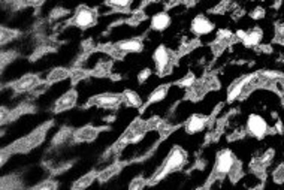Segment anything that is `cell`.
Listing matches in <instances>:
<instances>
[{"mask_svg": "<svg viewBox=\"0 0 284 190\" xmlns=\"http://www.w3.org/2000/svg\"><path fill=\"white\" fill-rule=\"evenodd\" d=\"M236 159H235V154L230 151V150H222L217 157H216V165H214V177H225L229 175L232 172V169L235 168L236 165Z\"/></svg>", "mask_w": 284, "mask_h": 190, "instance_id": "3957f363", "label": "cell"}, {"mask_svg": "<svg viewBox=\"0 0 284 190\" xmlns=\"http://www.w3.org/2000/svg\"><path fill=\"white\" fill-rule=\"evenodd\" d=\"M121 96H123V102H124L126 105L132 107V108H139V107L142 105L141 96H139L136 91H133V90H126V91H123Z\"/></svg>", "mask_w": 284, "mask_h": 190, "instance_id": "d6986e66", "label": "cell"}, {"mask_svg": "<svg viewBox=\"0 0 284 190\" xmlns=\"http://www.w3.org/2000/svg\"><path fill=\"white\" fill-rule=\"evenodd\" d=\"M121 102H123V96L114 94V93H102V94L94 96L90 101L91 105H96V107L104 108V110H115Z\"/></svg>", "mask_w": 284, "mask_h": 190, "instance_id": "52a82bcc", "label": "cell"}, {"mask_svg": "<svg viewBox=\"0 0 284 190\" xmlns=\"http://www.w3.org/2000/svg\"><path fill=\"white\" fill-rule=\"evenodd\" d=\"M101 129L94 126H84L73 132V139L78 142H91L98 138Z\"/></svg>", "mask_w": 284, "mask_h": 190, "instance_id": "9a60e30c", "label": "cell"}, {"mask_svg": "<svg viewBox=\"0 0 284 190\" xmlns=\"http://www.w3.org/2000/svg\"><path fill=\"white\" fill-rule=\"evenodd\" d=\"M217 39L219 41H222V42H225V44H230L232 42V39H233V33L230 32V30H219V35H217Z\"/></svg>", "mask_w": 284, "mask_h": 190, "instance_id": "484cf974", "label": "cell"}, {"mask_svg": "<svg viewBox=\"0 0 284 190\" xmlns=\"http://www.w3.org/2000/svg\"><path fill=\"white\" fill-rule=\"evenodd\" d=\"M96 20H98V14L94 9L88 6H79L72 18V24L79 29H88L96 23Z\"/></svg>", "mask_w": 284, "mask_h": 190, "instance_id": "277c9868", "label": "cell"}, {"mask_svg": "<svg viewBox=\"0 0 284 190\" xmlns=\"http://www.w3.org/2000/svg\"><path fill=\"white\" fill-rule=\"evenodd\" d=\"M185 162H187V153L181 147H173L169 151V154L166 156L163 165L154 174L153 181H159V180L165 178L166 175H169L172 172L181 169L185 165Z\"/></svg>", "mask_w": 284, "mask_h": 190, "instance_id": "6da1fadb", "label": "cell"}, {"mask_svg": "<svg viewBox=\"0 0 284 190\" xmlns=\"http://www.w3.org/2000/svg\"><path fill=\"white\" fill-rule=\"evenodd\" d=\"M265 9L263 8H260V6H257V8H254L253 11H251V14H250V17L253 18V20H262V18H265Z\"/></svg>", "mask_w": 284, "mask_h": 190, "instance_id": "d6a6232c", "label": "cell"}, {"mask_svg": "<svg viewBox=\"0 0 284 190\" xmlns=\"http://www.w3.org/2000/svg\"><path fill=\"white\" fill-rule=\"evenodd\" d=\"M247 132L251 136H254L257 139H262L271 132V129H269V125L266 123V120L262 116L251 114V116H248V120H247Z\"/></svg>", "mask_w": 284, "mask_h": 190, "instance_id": "5b68a950", "label": "cell"}, {"mask_svg": "<svg viewBox=\"0 0 284 190\" xmlns=\"http://www.w3.org/2000/svg\"><path fill=\"white\" fill-rule=\"evenodd\" d=\"M170 15L165 11H160L157 14L153 15L151 18V29L156 30V32H165L168 27L170 26Z\"/></svg>", "mask_w": 284, "mask_h": 190, "instance_id": "2e32d148", "label": "cell"}, {"mask_svg": "<svg viewBox=\"0 0 284 190\" xmlns=\"http://www.w3.org/2000/svg\"><path fill=\"white\" fill-rule=\"evenodd\" d=\"M70 136H73V133H70L69 130H61L56 138H54V144H61V142H66Z\"/></svg>", "mask_w": 284, "mask_h": 190, "instance_id": "4316f807", "label": "cell"}, {"mask_svg": "<svg viewBox=\"0 0 284 190\" xmlns=\"http://www.w3.org/2000/svg\"><path fill=\"white\" fill-rule=\"evenodd\" d=\"M18 36V33L12 29H8V27H2V45H5L6 42L15 39Z\"/></svg>", "mask_w": 284, "mask_h": 190, "instance_id": "603a6c76", "label": "cell"}, {"mask_svg": "<svg viewBox=\"0 0 284 190\" xmlns=\"http://www.w3.org/2000/svg\"><path fill=\"white\" fill-rule=\"evenodd\" d=\"M153 75V72H151V69L150 67H145V69H142L139 73H138V81H139V84H144L145 81H148V78Z\"/></svg>", "mask_w": 284, "mask_h": 190, "instance_id": "f1b7e54d", "label": "cell"}, {"mask_svg": "<svg viewBox=\"0 0 284 190\" xmlns=\"http://www.w3.org/2000/svg\"><path fill=\"white\" fill-rule=\"evenodd\" d=\"M274 156H275V151L272 148L266 150L263 154H260L259 157H254L253 162H251V169L260 177V174L263 175L265 174V169L271 165V162L274 160Z\"/></svg>", "mask_w": 284, "mask_h": 190, "instance_id": "30bf717a", "label": "cell"}, {"mask_svg": "<svg viewBox=\"0 0 284 190\" xmlns=\"http://www.w3.org/2000/svg\"><path fill=\"white\" fill-rule=\"evenodd\" d=\"M192 32L198 36H205V35H210L213 30H214V24L204 15H198L193 18L192 21V26H190Z\"/></svg>", "mask_w": 284, "mask_h": 190, "instance_id": "7c38bea8", "label": "cell"}, {"mask_svg": "<svg viewBox=\"0 0 284 190\" xmlns=\"http://www.w3.org/2000/svg\"><path fill=\"white\" fill-rule=\"evenodd\" d=\"M63 15H67V11L63 9V8H57V9H54V11L51 12V20L60 18V17H63Z\"/></svg>", "mask_w": 284, "mask_h": 190, "instance_id": "836d02e7", "label": "cell"}, {"mask_svg": "<svg viewBox=\"0 0 284 190\" xmlns=\"http://www.w3.org/2000/svg\"><path fill=\"white\" fill-rule=\"evenodd\" d=\"M39 85H41L39 76H38V75H32V73L21 76L20 79H17V81L12 84L14 90L18 91V93H26V91L35 90V88L39 87Z\"/></svg>", "mask_w": 284, "mask_h": 190, "instance_id": "ba28073f", "label": "cell"}, {"mask_svg": "<svg viewBox=\"0 0 284 190\" xmlns=\"http://www.w3.org/2000/svg\"><path fill=\"white\" fill-rule=\"evenodd\" d=\"M107 3L114 9H127L133 3V0H108Z\"/></svg>", "mask_w": 284, "mask_h": 190, "instance_id": "cb8c5ba5", "label": "cell"}, {"mask_svg": "<svg viewBox=\"0 0 284 190\" xmlns=\"http://www.w3.org/2000/svg\"><path fill=\"white\" fill-rule=\"evenodd\" d=\"M236 38L239 41H242V44L245 47H257L263 39V32L257 27H254L248 32L239 30V32H236Z\"/></svg>", "mask_w": 284, "mask_h": 190, "instance_id": "9c48e42d", "label": "cell"}, {"mask_svg": "<svg viewBox=\"0 0 284 190\" xmlns=\"http://www.w3.org/2000/svg\"><path fill=\"white\" fill-rule=\"evenodd\" d=\"M207 125H208V117H205L202 114H193L185 122V132L190 135H195V133L202 132L207 127Z\"/></svg>", "mask_w": 284, "mask_h": 190, "instance_id": "5bb4252c", "label": "cell"}, {"mask_svg": "<svg viewBox=\"0 0 284 190\" xmlns=\"http://www.w3.org/2000/svg\"><path fill=\"white\" fill-rule=\"evenodd\" d=\"M153 59H154V63L156 67L159 70V73H168L170 70V64H172V54L170 51L165 47V45H159L153 54Z\"/></svg>", "mask_w": 284, "mask_h": 190, "instance_id": "8992f818", "label": "cell"}, {"mask_svg": "<svg viewBox=\"0 0 284 190\" xmlns=\"http://www.w3.org/2000/svg\"><path fill=\"white\" fill-rule=\"evenodd\" d=\"M78 101V93L75 90H67L66 93H63L54 104V113H63L67 111L70 108H73L76 105Z\"/></svg>", "mask_w": 284, "mask_h": 190, "instance_id": "8fae6325", "label": "cell"}, {"mask_svg": "<svg viewBox=\"0 0 284 190\" xmlns=\"http://www.w3.org/2000/svg\"><path fill=\"white\" fill-rule=\"evenodd\" d=\"M47 129L48 126H41L38 127L36 130H33L30 135L24 136L23 139H18L17 142H14L11 147H9V153H26V151H30L32 148L41 145L45 139V135H47Z\"/></svg>", "mask_w": 284, "mask_h": 190, "instance_id": "7a4b0ae2", "label": "cell"}, {"mask_svg": "<svg viewBox=\"0 0 284 190\" xmlns=\"http://www.w3.org/2000/svg\"><path fill=\"white\" fill-rule=\"evenodd\" d=\"M120 169H121V165H120V163H114V165L107 166L104 171H101V172L98 174V181L105 183V181L111 180L113 177H115V175L120 172Z\"/></svg>", "mask_w": 284, "mask_h": 190, "instance_id": "ffe728a7", "label": "cell"}, {"mask_svg": "<svg viewBox=\"0 0 284 190\" xmlns=\"http://www.w3.org/2000/svg\"><path fill=\"white\" fill-rule=\"evenodd\" d=\"M85 76H87V70H84V69L70 70V78L73 79V82H76V81H79V79H82V78H85Z\"/></svg>", "mask_w": 284, "mask_h": 190, "instance_id": "83f0119b", "label": "cell"}, {"mask_svg": "<svg viewBox=\"0 0 284 190\" xmlns=\"http://www.w3.org/2000/svg\"><path fill=\"white\" fill-rule=\"evenodd\" d=\"M272 180H274L275 183H278V184L284 183V163H280V165L274 169V172H272Z\"/></svg>", "mask_w": 284, "mask_h": 190, "instance_id": "d4e9b609", "label": "cell"}, {"mask_svg": "<svg viewBox=\"0 0 284 190\" xmlns=\"http://www.w3.org/2000/svg\"><path fill=\"white\" fill-rule=\"evenodd\" d=\"M44 3H45V0H20V5L26 6V8H39Z\"/></svg>", "mask_w": 284, "mask_h": 190, "instance_id": "4dcf8cb0", "label": "cell"}, {"mask_svg": "<svg viewBox=\"0 0 284 190\" xmlns=\"http://www.w3.org/2000/svg\"><path fill=\"white\" fill-rule=\"evenodd\" d=\"M57 187V183L56 181H53V180H47V181H44V183H39V184H36L35 186V189H39V190H54Z\"/></svg>", "mask_w": 284, "mask_h": 190, "instance_id": "f546056e", "label": "cell"}, {"mask_svg": "<svg viewBox=\"0 0 284 190\" xmlns=\"http://www.w3.org/2000/svg\"><path fill=\"white\" fill-rule=\"evenodd\" d=\"M115 51L118 54H127V53H141L144 50V44L142 41L132 38V39H124L121 42H118L115 47Z\"/></svg>", "mask_w": 284, "mask_h": 190, "instance_id": "4fadbf2b", "label": "cell"}, {"mask_svg": "<svg viewBox=\"0 0 284 190\" xmlns=\"http://www.w3.org/2000/svg\"><path fill=\"white\" fill-rule=\"evenodd\" d=\"M147 183H145V180L144 178H141V177H136L130 184H129V189L130 190H138V189H142L144 186H145Z\"/></svg>", "mask_w": 284, "mask_h": 190, "instance_id": "1f68e13d", "label": "cell"}, {"mask_svg": "<svg viewBox=\"0 0 284 190\" xmlns=\"http://www.w3.org/2000/svg\"><path fill=\"white\" fill-rule=\"evenodd\" d=\"M198 79H196V76H195V73H192V72H188L187 75H184L179 81H178V85L179 87H182V88H190L195 82H196Z\"/></svg>", "mask_w": 284, "mask_h": 190, "instance_id": "7402d4cb", "label": "cell"}, {"mask_svg": "<svg viewBox=\"0 0 284 190\" xmlns=\"http://www.w3.org/2000/svg\"><path fill=\"white\" fill-rule=\"evenodd\" d=\"M70 78V70L66 69V67H56L53 69L48 76H47V82H60V81H64Z\"/></svg>", "mask_w": 284, "mask_h": 190, "instance_id": "ac0fdd59", "label": "cell"}, {"mask_svg": "<svg viewBox=\"0 0 284 190\" xmlns=\"http://www.w3.org/2000/svg\"><path fill=\"white\" fill-rule=\"evenodd\" d=\"M94 180H98V174H96V172H88V174H85L84 177H81L79 180H76V181L72 184V189H87V187H90V186L93 184Z\"/></svg>", "mask_w": 284, "mask_h": 190, "instance_id": "44dd1931", "label": "cell"}, {"mask_svg": "<svg viewBox=\"0 0 284 190\" xmlns=\"http://www.w3.org/2000/svg\"><path fill=\"white\" fill-rule=\"evenodd\" d=\"M168 91H169V85H166V84L156 87V88L150 93V96H148V105H151V104H159V102L165 101L166 96H168Z\"/></svg>", "mask_w": 284, "mask_h": 190, "instance_id": "e0dca14e", "label": "cell"}]
</instances>
